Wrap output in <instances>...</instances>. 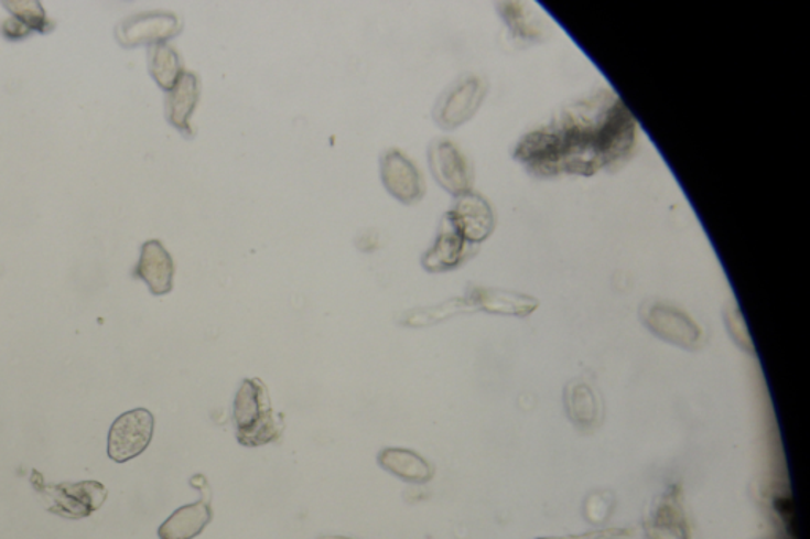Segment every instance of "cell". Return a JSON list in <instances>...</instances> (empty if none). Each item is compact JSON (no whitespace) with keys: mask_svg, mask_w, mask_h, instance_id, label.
Returning <instances> with one entry per match:
<instances>
[{"mask_svg":"<svg viewBox=\"0 0 810 539\" xmlns=\"http://www.w3.org/2000/svg\"><path fill=\"white\" fill-rule=\"evenodd\" d=\"M637 141V119L623 98L602 87L526 133L514 157L537 177H590L630 159Z\"/></svg>","mask_w":810,"mask_h":539,"instance_id":"obj_1","label":"cell"},{"mask_svg":"<svg viewBox=\"0 0 810 539\" xmlns=\"http://www.w3.org/2000/svg\"><path fill=\"white\" fill-rule=\"evenodd\" d=\"M235 424L239 443L261 446L279 435L267 386L260 380H246L235 399Z\"/></svg>","mask_w":810,"mask_h":539,"instance_id":"obj_2","label":"cell"},{"mask_svg":"<svg viewBox=\"0 0 810 539\" xmlns=\"http://www.w3.org/2000/svg\"><path fill=\"white\" fill-rule=\"evenodd\" d=\"M31 484L42 504L53 515L65 519H85L107 502L108 491L99 481L46 484L42 473L32 470Z\"/></svg>","mask_w":810,"mask_h":539,"instance_id":"obj_3","label":"cell"},{"mask_svg":"<svg viewBox=\"0 0 810 539\" xmlns=\"http://www.w3.org/2000/svg\"><path fill=\"white\" fill-rule=\"evenodd\" d=\"M488 94V83L479 75H466L457 79L439 98L434 119L439 127L453 130L474 118Z\"/></svg>","mask_w":810,"mask_h":539,"instance_id":"obj_4","label":"cell"},{"mask_svg":"<svg viewBox=\"0 0 810 539\" xmlns=\"http://www.w3.org/2000/svg\"><path fill=\"white\" fill-rule=\"evenodd\" d=\"M154 435V417L147 408L127 411L112 422L108 433V455L123 464L143 454Z\"/></svg>","mask_w":810,"mask_h":539,"instance_id":"obj_5","label":"cell"},{"mask_svg":"<svg viewBox=\"0 0 810 539\" xmlns=\"http://www.w3.org/2000/svg\"><path fill=\"white\" fill-rule=\"evenodd\" d=\"M642 322L656 336L682 348H696L703 333L688 313L665 302H652L642 309Z\"/></svg>","mask_w":810,"mask_h":539,"instance_id":"obj_6","label":"cell"},{"mask_svg":"<svg viewBox=\"0 0 810 539\" xmlns=\"http://www.w3.org/2000/svg\"><path fill=\"white\" fill-rule=\"evenodd\" d=\"M430 166L435 181L452 195L472 192L474 169L460 145L450 140H435L430 148Z\"/></svg>","mask_w":810,"mask_h":539,"instance_id":"obj_7","label":"cell"},{"mask_svg":"<svg viewBox=\"0 0 810 539\" xmlns=\"http://www.w3.org/2000/svg\"><path fill=\"white\" fill-rule=\"evenodd\" d=\"M181 21L170 12H144L127 18L116 29L119 43L126 48L159 45L180 34Z\"/></svg>","mask_w":810,"mask_h":539,"instance_id":"obj_8","label":"cell"},{"mask_svg":"<svg viewBox=\"0 0 810 539\" xmlns=\"http://www.w3.org/2000/svg\"><path fill=\"white\" fill-rule=\"evenodd\" d=\"M380 173L385 188L399 202L413 204L423 198L426 191L423 176L415 163L399 149H388L381 155Z\"/></svg>","mask_w":810,"mask_h":539,"instance_id":"obj_9","label":"cell"},{"mask_svg":"<svg viewBox=\"0 0 810 539\" xmlns=\"http://www.w3.org/2000/svg\"><path fill=\"white\" fill-rule=\"evenodd\" d=\"M446 216L468 244L483 242L496 228V214L492 203L477 192L457 196L455 206Z\"/></svg>","mask_w":810,"mask_h":539,"instance_id":"obj_10","label":"cell"},{"mask_svg":"<svg viewBox=\"0 0 810 539\" xmlns=\"http://www.w3.org/2000/svg\"><path fill=\"white\" fill-rule=\"evenodd\" d=\"M199 479H202V484L192 481V486L203 491L202 500L194 505L183 506V508L174 511L160 526V539H194L208 526L210 517H213V511H210L209 506V486L203 476Z\"/></svg>","mask_w":810,"mask_h":539,"instance_id":"obj_11","label":"cell"},{"mask_svg":"<svg viewBox=\"0 0 810 539\" xmlns=\"http://www.w3.org/2000/svg\"><path fill=\"white\" fill-rule=\"evenodd\" d=\"M136 276L147 282L155 297L170 293L173 288L174 265L172 255L166 252L160 240H148L141 247V257Z\"/></svg>","mask_w":810,"mask_h":539,"instance_id":"obj_12","label":"cell"},{"mask_svg":"<svg viewBox=\"0 0 810 539\" xmlns=\"http://www.w3.org/2000/svg\"><path fill=\"white\" fill-rule=\"evenodd\" d=\"M472 244L461 236L449 216H443L434 246L424 255L423 266L428 271H446L463 263L471 252Z\"/></svg>","mask_w":810,"mask_h":539,"instance_id":"obj_13","label":"cell"},{"mask_svg":"<svg viewBox=\"0 0 810 539\" xmlns=\"http://www.w3.org/2000/svg\"><path fill=\"white\" fill-rule=\"evenodd\" d=\"M198 76L192 72L181 73L180 79L166 97V118L177 130L192 134L191 118L198 104Z\"/></svg>","mask_w":810,"mask_h":539,"instance_id":"obj_14","label":"cell"},{"mask_svg":"<svg viewBox=\"0 0 810 539\" xmlns=\"http://www.w3.org/2000/svg\"><path fill=\"white\" fill-rule=\"evenodd\" d=\"M500 14H503L505 24L511 36L519 43H533L543 40L548 32V25L543 18L526 9L522 3L508 2L500 6Z\"/></svg>","mask_w":810,"mask_h":539,"instance_id":"obj_15","label":"cell"},{"mask_svg":"<svg viewBox=\"0 0 810 539\" xmlns=\"http://www.w3.org/2000/svg\"><path fill=\"white\" fill-rule=\"evenodd\" d=\"M472 304L492 313L503 315L526 316L536 311L539 302L526 294L511 293L504 290H485L477 288L472 294Z\"/></svg>","mask_w":810,"mask_h":539,"instance_id":"obj_16","label":"cell"},{"mask_svg":"<svg viewBox=\"0 0 810 539\" xmlns=\"http://www.w3.org/2000/svg\"><path fill=\"white\" fill-rule=\"evenodd\" d=\"M381 467L409 483H428L432 478V468L423 457L407 450H385L380 454Z\"/></svg>","mask_w":810,"mask_h":539,"instance_id":"obj_17","label":"cell"},{"mask_svg":"<svg viewBox=\"0 0 810 539\" xmlns=\"http://www.w3.org/2000/svg\"><path fill=\"white\" fill-rule=\"evenodd\" d=\"M148 57L152 78L162 89L172 90L183 73L176 51L166 43H159V45L149 46Z\"/></svg>","mask_w":810,"mask_h":539,"instance_id":"obj_18","label":"cell"},{"mask_svg":"<svg viewBox=\"0 0 810 539\" xmlns=\"http://www.w3.org/2000/svg\"><path fill=\"white\" fill-rule=\"evenodd\" d=\"M566 407H569V417L576 424L590 425L597 420V400L587 385L572 386L570 395L566 396Z\"/></svg>","mask_w":810,"mask_h":539,"instance_id":"obj_19","label":"cell"},{"mask_svg":"<svg viewBox=\"0 0 810 539\" xmlns=\"http://www.w3.org/2000/svg\"><path fill=\"white\" fill-rule=\"evenodd\" d=\"M651 531L654 539H688L684 517L678 508L670 506V504L660 506L659 511L654 517Z\"/></svg>","mask_w":810,"mask_h":539,"instance_id":"obj_20","label":"cell"},{"mask_svg":"<svg viewBox=\"0 0 810 539\" xmlns=\"http://www.w3.org/2000/svg\"><path fill=\"white\" fill-rule=\"evenodd\" d=\"M3 6L13 14L14 20L24 24L29 31L48 32L53 28L40 2L28 0V2H3Z\"/></svg>","mask_w":810,"mask_h":539,"instance_id":"obj_21","label":"cell"},{"mask_svg":"<svg viewBox=\"0 0 810 539\" xmlns=\"http://www.w3.org/2000/svg\"><path fill=\"white\" fill-rule=\"evenodd\" d=\"M609 508L612 506H609L606 495L594 494L586 500L584 515H586L590 522L602 524L609 516Z\"/></svg>","mask_w":810,"mask_h":539,"instance_id":"obj_22","label":"cell"},{"mask_svg":"<svg viewBox=\"0 0 810 539\" xmlns=\"http://www.w3.org/2000/svg\"><path fill=\"white\" fill-rule=\"evenodd\" d=\"M2 32L3 35L7 36V39L10 40H20L24 39V36L29 35V29L25 28L24 24H21L18 20H9L6 21V23L2 24Z\"/></svg>","mask_w":810,"mask_h":539,"instance_id":"obj_23","label":"cell"},{"mask_svg":"<svg viewBox=\"0 0 810 539\" xmlns=\"http://www.w3.org/2000/svg\"><path fill=\"white\" fill-rule=\"evenodd\" d=\"M318 539H352V538H344V537H322Z\"/></svg>","mask_w":810,"mask_h":539,"instance_id":"obj_24","label":"cell"}]
</instances>
